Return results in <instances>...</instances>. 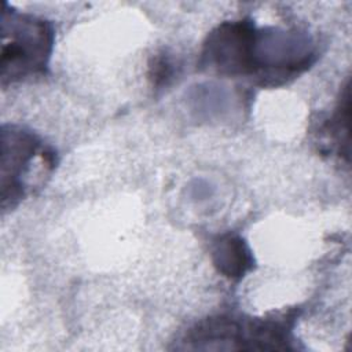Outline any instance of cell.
Returning <instances> with one entry per match:
<instances>
[{"label":"cell","mask_w":352,"mask_h":352,"mask_svg":"<svg viewBox=\"0 0 352 352\" xmlns=\"http://www.w3.org/2000/svg\"><path fill=\"white\" fill-rule=\"evenodd\" d=\"M54 43V30L44 19L3 12L1 80L15 81L43 73L48 65Z\"/></svg>","instance_id":"6da1fadb"},{"label":"cell","mask_w":352,"mask_h":352,"mask_svg":"<svg viewBox=\"0 0 352 352\" xmlns=\"http://www.w3.org/2000/svg\"><path fill=\"white\" fill-rule=\"evenodd\" d=\"M289 336L280 323L250 322L235 316L204 320L190 331L186 346L192 349H286Z\"/></svg>","instance_id":"7a4b0ae2"},{"label":"cell","mask_w":352,"mask_h":352,"mask_svg":"<svg viewBox=\"0 0 352 352\" xmlns=\"http://www.w3.org/2000/svg\"><path fill=\"white\" fill-rule=\"evenodd\" d=\"M256 33V26L245 19L217 26L204 47L205 65L227 76L254 74Z\"/></svg>","instance_id":"3957f363"},{"label":"cell","mask_w":352,"mask_h":352,"mask_svg":"<svg viewBox=\"0 0 352 352\" xmlns=\"http://www.w3.org/2000/svg\"><path fill=\"white\" fill-rule=\"evenodd\" d=\"M41 140L22 129L3 131V205L21 199L26 190V182L36 162H54Z\"/></svg>","instance_id":"277c9868"},{"label":"cell","mask_w":352,"mask_h":352,"mask_svg":"<svg viewBox=\"0 0 352 352\" xmlns=\"http://www.w3.org/2000/svg\"><path fill=\"white\" fill-rule=\"evenodd\" d=\"M212 256L217 270L228 278L242 276L252 265V254L245 241L232 234L221 235L214 241Z\"/></svg>","instance_id":"5b68a950"}]
</instances>
